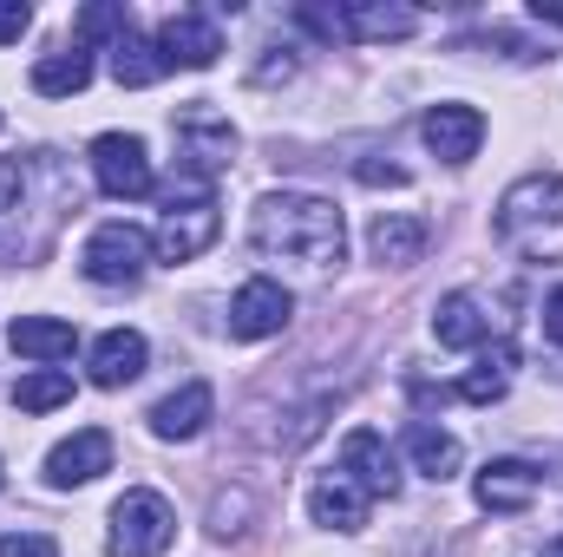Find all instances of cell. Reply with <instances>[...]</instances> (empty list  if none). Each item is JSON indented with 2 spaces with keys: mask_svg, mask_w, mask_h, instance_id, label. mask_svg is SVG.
I'll use <instances>...</instances> for the list:
<instances>
[{
  "mask_svg": "<svg viewBox=\"0 0 563 557\" xmlns=\"http://www.w3.org/2000/svg\"><path fill=\"white\" fill-rule=\"evenodd\" d=\"M250 243L263 256H288L314 276L341 270L347 256V223L328 197H308V190H269L256 210H250Z\"/></svg>",
  "mask_w": 563,
  "mask_h": 557,
  "instance_id": "obj_1",
  "label": "cell"
},
{
  "mask_svg": "<svg viewBox=\"0 0 563 557\" xmlns=\"http://www.w3.org/2000/svg\"><path fill=\"white\" fill-rule=\"evenodd\" d=\"M217 230H223V217H217L210 177L177 171V184L164 190V217H157V256L164 263H190V256H203L217 243Z\"/></svg>",
  "mask_w": 563,
  "mask_h": 557,
  "instance_id": "obj_2",
  "label": "cell"
},
{
  "mask_svg": "<svg viewBox=\"0 0 563 557\" xmlns=\"http://www.w3.org/2000/svg\"><path fill=\"white\" fill-rule=\"evenodd\" d=\"M498 237L518 250H551L563 237V177L558 171H531L498 197Z\"/></svg>",
  "mask_w": 563,
  "mask_h": 557,
  "instance_id": "obj_3",
  "label": "cell"
},
{
  "mask_svg": "<svg viewBox=\"0 0 563 557\" xmlns=\"http://www.w3.org/2000/svg\"><path fill=\"white\" fill-rule=\"evenodd\" d=\"M170 538H177V512L157 492H125L112 505V538H106L112 557H164Z\"/></svg>",
  "mask_w": 563,
  "mask_h": 557,
  "instance_id": "obj_4",
  "label": "cell"
},
{
  "mask_svg": "<svg viewBox=\"0 0 563 557\" xmlns=\"http://www.w3.org/2000/svg\"><path fill=\"white\" fill-rule=\"evenodd\" d=\"M144 263H151V237L132 230V223H99L86 237V250H79V270H86V282H99V288H132V282H144Z\"/></svg>",
  "mask_w": 563,
  "mask_h": 557,
  "instance_id": "obj_5",
  "label": "cell"
},
{
  "mask_svg": "<svg viewBox=\"0 0 563 557\" xmlns=\"http://www.w3.org/2000/svg\"><path fill=\"white\" fill-rule=\"evenodd\" d=\"M92 177H99L106 197H125V204L157 190L151 151H144V139H132V132H99V139H92Z\"/></svg>",
  "mask_w": 563,
  "mask_h": 557,
  "instance_id": "obj_6",
  "label": "cell"
},
{
  "mask_svg": "<svg viewBox=\"0 0 563 557\" xmlns=\"http://www.w3.org/2000/svg\"><path fill=\"white\" fill-rule=\"evenodd\" d=\"M170 132H177V151H184V171H190V177H217V171L236 157V125H230L223 112H210V106L177 112Z\"/></svg>",
  "mask_w": 563,
  "mask_h": 557,
  "instance_id": "obj_7",
  "label": "cell"
},
{
  "mask_svg": "<svg viewBox=\"0 0 563 557\" xmlns=\"http://www.w3.org/2000/svg\"><path fill=\"white\" fill-rule=\"evenodd\" d=\"M288 315H295V295H288L282 282L256 276V282H243L236 302H230V335H236V341H269V335L288 328Z\"/></svg>",
  "mask_w": 563,
  "mask_h": 557,
  "instance_id": "obj_8",
  "label": "cell"
},
{
  "mask_svg": "<svg viewBox=\"0 0 563 557\" xmlns=\"http://www.w3.org/2000/svg\"><path fill=\"white\" fill-rule=\"evenodd\" d=\"M157 53H164V66L210 73V66H217V53H223V33H217V20H210V13H170V20L157 26Z\"/></svg>",
  "mask_w": 563,
  "mask_h": 557,
  "instance_id": "obj_9",
  "label": "cell"
},
{
  "mask_svg": "<svg viewBox=\"0 0 563 557\" xmlns=\"http://www.w3.org/2000/svg\"><path fill=\"white\" fill-rule=\"evenodd\" d=\"M99 472H112V433H106V426H79L73 439H59V446L46 452V479H53L59 492L92 485Z\"/></svg>",
  "mask_w": 563,
  "mask_h": 557,
  "instance_id": "obj_10",
  "label": "cell"
},
{
  "mask_svg": "<svg viewBox=\"0 0 563 557\" xmlns=\"http://www.w3.org/2000/svg\"><path fill=\"white\" fill-rule=\"evenodd\" d=\"M341 472H347L367 499H394V492H400V466H394V452H387V439H380L374 426H354V433L341 439Z\"/></svg>",
  "mask_w": 563,
  "mask_h": 557,
  "instance_id": "obj_11",
  "label": "cell"
},
{
  "mask_svg": "<svg viewBox=\"0 0 563 557\" xmlns=\"http://www.w3.org/2000/svg\"><path fill=\"white\" fill-rule=\"evenodd\" d=\"M420 139L432 144L439 164H472L478 144H485V119H478L472 106H432L420 119Z\"/></svg>",
  "mask_w": 563,
  "mask_h": 557,
  "instance_id": "obj_12",
  "label": "cell"
},
{
  "mask_svg": "<svg viewBox=\"0 0 563 557\" xmlns=\"http://www.w3.org/2000/svg\"><path fill=\"white\" fill-rule=\"evenodd\" d=\"M367 505H374V499H367L341 466H334V472H321V479H314V492H308V518H314V525H328V532H361V525H367Z\"/></svg>",
  "mask_w": 563,
  "mask_h": 557,
  "instance_id": "obj_13",
  "label": "cell"
},
{
  "mask_svg": "<svg viewBox=\"0 0 563 557\" xmlns=\"http://www.w3.org/2000/svg\"><path fill=\"white\" fill-rule=\"evenodd\" d=\"M426 230L420 217H407V210H380L374 223H367V250H374V263H387V270H413L426 256Z\"/></svg>",
  "mask_w": 563,
  "mask_h": 557,
  "instance_id": "obj_14",
  "label": "cell"
},
{
  "mask_svg": "<svg viewBox=\"0 0 563 557\" xmlns=\"http://www.w3.org/2000/svg\"><path fill=\"white\" fill-rule=\"evenodd\" d=\"M217 414V394H210V381H190V387H177V394H164L157 407H151V433L157 439H197L203 426Z\"/></svg>",
  "mask_w": 563,
  "mask_h": 557,
  "instance_id": "obj_15",
  "label": "cell"
},
{
  "mask_svg": "<svg viewBox=\"0 0 563 557\" xmlns=\"http://www.w3.org/2000/svg\"><path fill=\"white\" fill-rule=\"evenodd\" d=\"M432 335H439V348H485L492 341V315H485V302L472 288H452L432 308Z\"/></svg>",
  "mask_w": 563,
  "mask_h": 557,
  "instance_id": "obj_16",
  "label": "cell"
},
{
  "mask_svg": "<svg viewBox=\"0 0 563 557\" xmlns=\"http://www.w3.org/2000/svg\"><path fill=\"white\" fill-rule=\"evenodd\" d=\"M538 485H544V479H538V466H525V459H492V466L478 472V485H472V492H478V505H485V512H525V505L538 499Z\"/></svg>",
  "mask_w": 563,
  "mask_h": 557,
  "instance_id": "obj_17",
  "label": "cell"
},
{
  "mask_svg": "<svg viewBox=\"0 0 563 557\" xmlns=\"http://www.w3.org/2000/svg\"><path fill=\"white\" fill-rule=\"evenodd\" d=\"M144 361H151V348H144L139 328L99 335V341H92V387H132L144 374Z\"/></svg>",
  "mask_w": 563,
  "mask_h": 557,
  "instance_id": "obj_18",
  "label": "cell"
},
{
  "mask_svg": "<svg viewBox=\"0 0 563 557\" xmlns=\"http://www.w3.org/2000/svg\"><path fill=\"white\" fill-rule=\"evenodd\" d=\"M7 341H13V354H33V361H66L79 335H73V321H59V315H13Z\"/></svg>",
  "mask_w": 563,
  "mask_h": 557,
  "instance_id": "obj_19",
  "label": "cell"
},
{
  "mask_svg": "<svg viewBox=\"0 0 563 557\" xmlns=\"http://www.w3.org/2000/svg\"><path fill=\"white\" fill-rule=\"evenodd\" d=\"M413 26H420L413 7H380V0H354V7H341V33H347V40H407Z\"/></svg>",
  "mask_w": 563,
  "mask_h": 557,
  "instance_id": "obj_20",
  "label": "cell"
},
{
  "mask_svg": "<svg viewBox=\"0 0 563 557\" xmlns=\"http://www.w3.org/2000/svg\"><path fill=\"white\" fill-rule=\"evenodd\" d=\"M92 86V53L86 46H59V53H46L40 66H33V92L40 99H73V92H86Z\"/></svg>",
  "mask_w": 563,
  "mask_h": 557,
  "instance_id": "obj_21",
  "label": "cell"
},
{
  "mask_svg": "<svg viewBox=\"0 0 563 557\" xmlns=\"http://www.w3.org/2000/svg\"><path fill=\"white\" fill-rule=\"evenodd\" d=\"M407 459L420 466L426 479H439V485H445V479L459 472V459H465V452H459V439H452L445 426H432V419H413V426H407Z\"/></svg>",
  "mask_w": 563,
  "mask_h": 557,
  "instance_id": "obj_22",
  "label": "cell"
},
{
  "mask_svg": "<svg viewBox=\"0 0 563 557\" xmlns=\"http://www.w3.org/2000/svg\"><path fill=\"white\" fill-rule=\"evenodd\" d=\"M511 368H518V348H511V341L485 348V354H478V368L459 381V401H472V407H492V401H505V387H511Z\"/></svg>",
  "mask_w": 563,
  "mask_h": 557,
  "instance_id": "obj_23",
  "label": "cell"
},
{
  "mask_svg": "<svg viewBox=\"0 0 563 557\" xmlns=\"http://www.w3.org/2000/svg\"><path fill=\"white\" fill-rule=\"evenodd\" d=\"M170 66H164V53H157V40H139V33H125L119 46H112V79L119 86H157Z\"/></svg>",
  "mask_w": 563,
  "mask_h": 557,
  "instance_id": "obj_24",
  "label": "cell"
},
{
  "mask_svg": "<svg viewBox=\"0 0 563 557\" xmlns=\"http://www.w3.org/2000/svg\"><path fill=\"white\" fill-rule=\"evenodd\" d=\"M73 401V374L66 368H33V374H20V387H13V407L20 414H53V407H66Z\"/></svg>",
  "mask_w": 563,
  "mask_h": 557,
  "instance_id": "obj_25",
  "label": "cell"
},
{
  "mask_svg": "<svg viewBox=\"0 0 563 557\" xmlns=\"http://www.w3.org/2000/svg\"><path fill=\"white\" fill-rule=\"evenodd\" d=\"M125 33H132V26H125V7H86V13H79V46H86V40H112V46H119Z\"/></svg>",
  "mask_w": 563,
  "mask_h": 557,
  "instance_id": "obj_26",
  "label": "cell"
},
{
  "mask_svg": "<svg viewBox=\"0 0 563 557\" xmlns=\"http://www.w3.org/2000/svg\"><path fill=\"white\" fill-rule=\"evenodd\" d=\"M0 557H59V545L46 532H7L0 538Z\"/></svg>",
  "mask_w": 563,
  "mask_h": 557,
  "instance_id": "obj_27",
  "label": "cell"
},
{
  "mask_svg": "<svg viewBox=\"0 0 563 557\" xmlns=\"http://www.w3.org/2000/svg\"><path fill=\"white\" fill-rule=\"evenodd\" d=\"M26 26H33V7L26 0H0V46H13Z\"/></svg>",
  "mask_w": 563,
  "mask_h": 557,
  "instance_id": "obj_28",
  "label": "cell"
},
{
  "mask_svg": "<svg viewBox=\"0 0 563 557\" xmlns=\"http://www.w3.org/2000/svg\"><path fill=\"white\" fill-rule=\"evenodd\" d=\"M354 177H361V184H374V190H380V184H387V190H400V184H407V171H400V164H380V157L354 164Z\"/></svg>",
  "mask_w": 563,
  "mask_h": 557,
  "instance_id": "obj_29",
  "label": "cell"
},
{
  "mask_svg": "<svg viewBox=\"0 0 563 557\" xmlns=\"http://www.w3.org/2000/svg\"><path fill=\"white\" fill-rule=\"evenodd\" d=\"M20 190H26L20 157H0V210H13V204H20Z\"/></svg>",
  "mask_w": 563,
  "mask_h": 557,
  "instance_id": "obj_30",
  "label": "cell"
},
{
  "mask_svg": "<svg viewBox=\"0 0 563 557\" xmlns=\"http://www.w3.org/2000/svg\"><path fill=\"white\" fill-rule=\"evenodd\" d=\"M544 335H551V341L563 348V288L551 295V302H544Z\"/></svg>",
  "mask_w": 563,
  "mask_h": 557,
  "instance_id": "obj_31",
  "label": "cell"
},
{
  "mask_svg": "<svg viewBox=\"0 0 563 557\" xmlns=\"http://www.w3.org/2000/svg\"><path fill=\"white\" fill-rule=\"evenodd\" d=\"M544 557H563V538H551V545H544Z\"/></svg>",
  "mask_w": 563,
  "mask_h": 557,
  "instance_id": "obj_32",
  "label": "cell"
},
{
  "mask_svg": "<svg viewBox=\"0 0 563 557\" xmlns=\"http://www.w3.org/2000/svg\"><path fill=\"white\" fill-rule=\"evenodd\" d=\"M0 485H7V466H0Z\"/></svg>",
  "mask_w": 563,
  "mask_h": 557,
  "instance_id": "obj_33",
  "label": "cell"
}]
</instances>
